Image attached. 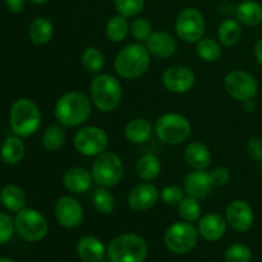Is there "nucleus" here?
Returning a JSON list of instances; mask_svg holds the SVG:
<instances>
[{"instance_id": "29", "label": "nucleus", "mask_w": 262, "mask_h": 262, "mask_svg": "<svg viewBox=\"0 0 262 262\" xmlns=\"http://www.w3.org/2000/svg\"><path fill=\"white\" fill-rule=\"evenodd\" d=\"M0 201L8 211L19 212L26 207V194L18 186L8 184L0 192Z\"/></svg>"}, {"instance_id": "32", "label": "nucleus", "mask_w": 262, "mask_h": 262, "mask_svg": "<svg viewBox=\"0 0 262 262\" xmlns=\"http://www.w3.org/2000/svg\"><path fill=\"white\" fill-rule=\"evenodd\" d=\"M197 55L207 63H215L222 58L223 49L220 43L214 38L202 37L199 42H196Z\"/></svg>"}, {"instance_id": "7", "label": "nucleus", "mask_w": 262, "mask_h": 262, "mask_svg": "<svg viewBox=\"0 0 262 262\" xmlns=\"http://www.w3.org/2000/svg\"><path fill=\"white\" fill-rule=\"evenodd\" d=\"M92 179L99 187L117 186L124 176V164L114 151H104L96 156L91 169Z\"/></svg>"}, {"instance_id": "36", "label": "nucleus", "mask_w": 262, "mask_h": 262, "mask_svg": "<svg viewBox=\"0 0 262 262\" xmlns=\"http://www.w3.org/2000/svg\"><path fill=\"white\" fill-rule=\"evenodd\" d=\"M129 32L137 42L145 43L151 36V33L154 32L152 25L147 18L137 15L129 25Z\"/></svg>"}, {"instance_id": "37", "label": "nucleus", "mask_w": 262, "mask_h": 262, "mask_svg": "<svg viewBox=\"0 0 262 262\" xmlns=\"http://www.w3.org/2000/svg\"><path fill=\"white\" fill-rule=\"evenodd\" d=\"M118 13L127 18L137 17L145 7V0H114Z\"/></svg>"}, {"instance_id": "48", "label": "nucleus", "mask_w": 262, "mask_h": 262, "mask_svg": "<svg viewBox=\"0 0 262 262\" xmlns=\"http://www.w3.org/2000/svg\"><path fill=\"white\" fill-rule=\"evenodd\" d=\"M0 262H15V261L12 260V258H9V257H2L0 258Z\"/></svg>"}, {"instance_id": "47", "label": "nucleus", "mask_w": 262, "mask_h": 262, "mask_svg": "<svg viewBox=\"0 0 262 262\" xmlns=\"http://www.w3.org/2000/svg\"><path fill=\"white\" fill-rule=\"evenodd\" d=\"M30 3H33V4H46L50 0H28Z\"/></svg>"}, {"instance_id": "49", "label": "nucleus", "mask_w": 262, "mask_h": 262, "mask_svg": "<svg viewBox=\"0 0 262 262\" xmlns=\"http://www.w3.org/2000/svg\"><path fill=\"white\" fill-rule=\"evenodd\" d=\"M260 173H261V178H262V163H261V168H260Z\"/></svg>"}, {"instance_id": "4", "label": "nucleus", "mask_w": 262, "mask_h": 262, "mask_svg": "<svg viewBox=\"0 0 262 262\" xmlns=\"http://www.w3.org/2000/svg\"><path fill=\"white\" fill-rule=\"evenodd\" d=\"M10 129L20 138L31 137L41 125V112L33 100L22 97L15 100L9 113Z\"/></svg>"}, {"instance_id": "42", "label": "nucleus", "mask_w": 262, "mask_h": 262, "mask_svg": "<svg viewBox=\"0 0 262 262\" xmlns=\"http://www.w3.org/2000/svg\"><path fill=\"white\" fill-rule=\"evenodd\" d=\"M247 154L252 160L262 163V137H252L247 142Z\"/></svg>"}, {"instance_id": "10", "label": "nucleus", "mask_w": 262, "mask_h": 262, "mask_svg": "<svg viewBox=\"0 0 262 262\" xmlns=\"http://www.w3.org/2000/svg\"><path fill=\"white\" fill-rule=\"evenodd\" d=\"M73 145L77 152L86 158H96L106 151L109 146V137L102 128L96 125L82 127L73 137Z\"/></svg>"}, {"instance_id": "45", "label": "nucleus", "mask_w": 262, "mask_h": 262, "mask_svg": "<svg viewBox=\"0 0 262 262\" xmlns=\"http://www.w3.org/2000/svg\"><path fill=\"white\" fill-rule=\"evenodd\" d=\"M253 55H255L257 63L262 66V38H260V40L255 43V48H253Z\"/></svg>"}, {"instance_id": "27", "label": "nucleus", "mask_w": 262, "mask_h": 262, "mask_svg": "<svg viewBox=\"0 0 262 262\" xmlns=\"http://www.w3.org/2000/svg\"><path fill=\"white\" fill-rule=\"evenodd\" d=\"M161 163L154 154H145L136 164V173L143 182H152L160 176Z\"/></svg>"}, {"instance_id": "21", "label": "nucleus", "mask_w": 262, "mask_h": 262, "mask_svg": "<svg viewBox=\"0 0 262 262\" xmlns=\"http://www.w3.org/2000/svg\"><path fill=\"white\" fill-rule=\"evenodd\" d=\"M77 255L83 262H101L106 255V248L99 238L84 235L77 242Z\"/></svg>"}, {"instance_id": "17", "label": "nucleus", "mask_w": 262, "mask_h": 262, "mask_svg": "<svg viewBox=\"0 0 262 262\" xmlns=\"http://www.w3.org/2000/svg\"><path fill=\"white\" fill-rule=\"evenodd\" d=\"M227 219L217 212H207L199 220L200 235L207 242L220 241L227 233Z\"/></svg>"}, {"instance_id": "2", "label": "nucleus", "mask_w": 262, "mask_h": 262, "mask_svg": "<svg viewBox=\"0 0 262 262\" xmlns=\"http://www.w3.org/2000/svg\"><path fill=\"white\" fill-rule=\"evenodd\" d=\"M151 64V54L146 45L141 42L124 46L114 59V69L119 77L124 79H136L148 71Z\"/></svg>"}, {"instance_id": "26", "label": "nucleus", "mask_w": 262, "mask_h": 262, "mask_svg": "<svg viewBox=\"0 0 262 262\" xmlns=\"http://www.w3.org/2000/svg\"><path fill=\"white\" fill-rule=\"evenodd\" d=\"M54 35V26L48 18L36 17L28 25V37L35 45H45Z\"/></svg>"}, {"instance_id": "9", "label": "nucleus", "mask_w": 262, "mask_h": 262, "mask_svg": "<svg viewBox=\"0 0 262 262\" xmlns=\"http://www.w3.org/2000/svg\"><path fill=\"white\" fill-rule=\"evenodd\" d=\"M15 233L27 242H38L48 234L49 224L40 211L35 209H23L17 212L14 219Z\"/></svg>"}, {"instance_id": "18", "label": "nucleus", "mask_w": 262, "mask_h": 262, "mask_svg": "<svg viewBox=\"0 0 262 262\" xmlns=\"http://www.w3.org/2000/svg\"><path fill=\"white\" fill-rule=\"evenodd\" d=\"M212 184L211 176L206 170H193L184 177L183 189L187 196L194 197L197 200L205 199L211 192Z\"/></svg>"}, {"instance_id": "20", "label": "nucleus", "mask_w": 262, "mask_h": 262, "mask_svg": "<svg viewBox=\"0 0 262 262\" xmlns=\"http://www.w3.org/2000/svg\"><path fill=\"white\" fill-rule=\"evenodd\" d=\"M94 182L92 174L82 166H73L69 168L63 176V184L67 191L74 194L86 193Z\"/></svg>"}, {"instance_id": "44", "label": "nucleus", "mask_w": 262, "mask_h": 262, "mask_svg": "<svg viewBox=\"0 0 262 262\" xmlns=\"http://www.w3.org/2000/svg\"><path fill=\"white\" fill-rule=\"evenodd\" d=\"M219 12H220V14L229 17V15H232L233 13L235 14V7L232 4V3H229V2L222 3V4H220V7H219Z\"/></svg>"}, {"instance_id": "19", "label": "nucleus", "mask_w": 262, "mask_h": 262, "mask_svg": "<svg viewBox=\"0 0 262 262\" xmlns=\"http://www.w3.org/2000/svg\"><path fill=\"white\" fill-rule=\"evenodd\" d=\"M148 53L158 59H168L177 50L176 38L166 31H154L145 42Z\"/></svg>"}, {"instance_id": "1", "label": "nucleus", "mask_w": 262, "mask_h": 262, "mask_svg": "<svg viewBox=\"0 0 262 262\" xmlns=\"http://www.w3.org/2000/svg\"><path fill=\"white\" fill-rule=\"evenodd\" d=\"M92 112L91 100L79 91H68L55 102L54 115L59 124L66 128L78 127L90 118Z\"/></svg>"}, {"instance_id": "13", "label": "nucleus", "mask_w": 262, "mask_h": 262, "mask_svg": "<svg viewBox=\"0 0 262 262\" xmlns=\"http://www.w3.org/2000/svg\"><path fill=\"white\" fill-rule=\"evenodd\" d=\"M161 82L173 94H186L193 89L196 74L187 66H171L164 71Z\"/></svg>"}, {"instance_id": "43", "label": "nucleus", "mask_w": 262, "mask_h": 262, "mask_svg": "<svg viewBox=\"0 0 262 262\" xmlns=\"http://www.w3.org/2000/svg\"><path fill=\"white\" fill-rule=\"evenodd\" d=\"M5 5H7L9 12L18 14V13H20L25 9L26 0H5Z\"/></svg>"}, {"instance_id": "30", "label": "nucleus", "mask_w": 262, "mask_h": 262, "mask_svg": "<svg viewBox=\"0 0 262 262\" xmlns=\"http://www.w3.org/2000/svg\"><path fill=\"white\" fill-rule=\"evenodd\" d=\"M105 33H106V37L112 42H122L123 40H125L128 33H129L128 18L119 14V13L117 15H113L107 20L106 27H105Z\"/></svg>"}, {"instance_id": "46", "label": "nucleus", "mask_w": 262, "mask_h": 262, "mask_svg": "<svg viewBox=\"0 0 262 262\" xmlns=\"http://www.w3.org/2000/svg\"><path fill=\"white\" fill-rule=\"evenodd\" d=\"M243 109L246 110V112H253V110L256 109V104L253 102V100H250V101H246L243 102Z\"/></svg>"}, {"instance_id": "28", "label": "nucleus", "mask_w": 262, "mask_h": 262, "mask_svg": "<svg viewBox=\"0 0 262 262\" xmlns=\"http://www.w3.org/2000/svg\"><path fill=\"white\" fill-rule=\"evenodd\" d=\"M242 25L239 23V20L233 19V18L224 19L217 28V38H219L220 43L227 48L237 45L242 37Z\"/></svg>"}, {"instance_id": "41", "label": "nucleus", "mask_w": 262, "mask_h": 262, "mask_svg": "<svg viewBox=\"0 0 262 262\" xmlns=\"http://www.w3.org/2000/svg\"><path fill=\"white\" fill-rule=\"evenodd\" d=\"M211 181L214 187H224L229 183L230 181V170L225 166H216L210 171Z\"/></svg>"}, {"instance_id": "40", "label": "nucleus", "mask_w": 262, "mask_h": 262, "mask_svg": "<svg viewBox=\"0 0 262 262\" xmlns=\"http://www.w3.org/2000/svg\"><path fill=\"white\" fill-rule=\"evenodd\" d=\"M14 230V220L8 214L0 211V245L9 242Z\"/></svg>"}, {"instance_id": "31", "label": "nucleus", "mask_w": 262, "mask_h": 262, "mask_svg": "<svg viewBox=\"0 0 262 262\" xmlns=\"http://www.w3.org/2000/svg\"><path fill=\"white\" fill-rule=\"evenodd\" d=\"M66 143V132L63 125H50L41 136V145L48 151H58Z\"/></svg>"}, {"instance_id": "8", "label": "nucleus", "mask_w": 262, "mask_h": 262, "mask_svg": "<svg viewBox=\"0 0 262 262\" xmlns=\"http://www.w3.org/2000/svg\"><path fill=\"white\" fill-rule=\"evenodd\" d=\"M199 229L192 223L177 222L168 228L164 235V243L170 252L184 255L193 250L199 242Z\"/></svg>"}, {"instance_id": "11", "label": "nucleus", "mask_w": 262, "mask_h": 262, "mask_svg": "<svg viewBox=\"0 0 262 262\" xmlns=\"http://www.w3.org/2000/svg\"><path fill=\"white\" fill-rule=\"evenodd\" d=\"M176 33L181 40L188 43H196L204 37L205 17L197 8H186L178 14L176 19Z\"/></svg>"}, {"instance_id": "23", "label": "nucleus", "mask_w": 262, "mask_h": 262, "mask_svg": "<svg viewBox=\"0 0 262 262\" xmlns=\"http://www.w3.org/2000/svg\"><path fill=\"white\" fill-rule=\"evenodd\" d=\"M155 132L152 123L146 118H135L129 120L124 128V136L130 143L141 145L147 142Z\"/></svg>"}, {"instance_id": "33", "label": "nucleus", "mask_w": 262, "mask_h": 262, "mask_svg": "<svg viewBox=\"0 0 262 262\" xmlns=\"http://www.w3.org/2000/svg\"><path fill=\"white\" fill-rule=\"evenodd\" d=\"M92 204L97 212L102 215H109L115 209V197L109 188L99 187L92 193Z\"/></svg>"}, {"instance_id": "15", "label": "nucleus", "mask_w": 262, "mask_h": 262, "mask_svg": "<svg viewBox=\"0 0 262 262\" xmlns=\"http://www.w3.org/2000/svg\"><path fill=\"white\" fill-rule=\"evenodd\" d=\"M225 219L228 224L237 232H248L255 222L252 206L245 200H234L227 206Z\"/></svg>"}, {"instance_id": "25", "label": "nucleus", "mask_w": 262, "mask_h": 262, "mask_svg": "<svg viewBox=\"0 0 262 262\" xmlns=\"http://www.w3.org/2000/svg\"><path fill=\"white\" fill-rule=\"evenodd\" d=\"M25 143L22 138L18 136H10L4 142L2 143L0 147V158L8 165H17L22 161L25 156Z\"/></svg>"}, {"instance_id": "5", "label": "nucleus", "mask_w": 262, "mask_h": 262, "mask_svg": "<svg viewBox=\"0 0 262 262\" xmlns=\"http://www.w3.org/2000/svg\"><path fill=\"white\" fill-rule=\"evenodd\" d=\"M147 252L146 241L133 233L118 235L106 248L110 262H143L147 257Z\"/></svg>"}, {"instance_id": "6", "label": "nucleus", "mask_w": 262, "mask_h": 262, "mask_svg": "<svg viewBox=\"0 0 262 262\" xmlns=\"http://www.w3.org/2000/svg\"><path fill=\"white\" fill-rule=\"evenodd\" d=\"M156 137L163 143L176 146L183 143L191 136V122L179 113H165L154 124Z\"/></svg>"}, {"instance_id": "24", "label": "nucleus", "mask_w": 262, "mask_h": 262, "mask_svg": "<svg viewBox=\"0 0 262 262\" xmlns=\"http://www.w3.org/2000/svg\"><path fill=\"white\" fill-rule=\"evenodd\" d=\"M235 17L241 25L258 26L262 22V4L256 0H245L235 7Z\"/></svg>"}, {"instance_id": "50", "label": "nucleus", "mask_w": 262, "mask_h": 262, "mask_svg": "<svg viewBox=\"0 0 262 262\" xmlns=\"http://www.w3.org/2000/svg\"><path fill=\"white\" fill-rule=\"evenodd\" d=\"M101 262H106V261H101ZM110 262V261H109Z\"/></svg>"}, {"instance_id": "12", "label": "nucleus", "mask_w": 262, "mask_h": 262, "mask_svg": "<svg viewBox=\"0 0 262 262\" xmlns=\"http://www.w3.org/2000/svg\"><path fill=\"white\" fill-rule=\"evenodd\" d=\"M224 89L230 97L241 102L250 101L258 92V83L248 72L235 69L227 73L224 78Z\"/></svg>"}, {"instance_id": "22", "label": "nucleus", "mask_w": 262, "mask_h": 262, "mask_svg": "<svg viewBox=\"0 0 262 262\" xmlns=\"http://www.w3.org/2000/svg\"><path fill=\"white\" fill-rule=\"evenodd\" d=\"M184 160L193 170H206L211 164V151L202 142H191L184 150Z\"/></svg>"}, {"instance_id": "38", "label": "nucleus", "mask_w": 262, "mask_h": 262, "mask_svg": "<svg viewBox=\"0 0 262 262\" xmlns=\"http://www.w3.org/2000/svg\"><path fill=\"white\" fill-rule=\"evenodd\" d=\"M252 260V252L250 247L241 243H235L228 247L225 251V261L227 262H251Z\"/></svg>"}, {"instance_id": "3", "label": "nucleus", "mask_w": 262, "mask_h": 262, "mask_svg": "<svg viewBox=\"0 0 262 262\" xmlns=\"http://www.w3.org/2000/svg\"><path fill=\"white\" fill-rule=\"evenodd\" d=\"M91 101L100 112L110 113L120 105L123 97L122 83L109 73H97L90 84Z\"/></svg>"}, {"instance_id": "35", "label": "nucleus", "mask_w": 262, "mask_h": 262, "mask_svg": "<svg viewBox=\"0 0 262 262\" xmlns=\"http://www.w3.org/2000/svg\"><path fill=\"white\" fill-rule=\"evenodd\" d=\"M178 214L184 222L193 223L199 222L200 217L202 216V206L200 204V201L194 197L191 196H184V199L182 200L178 204Z\"/></svg>"}, {"instance_id": "34", "label": "nucleus", "mask_w": 262, "mask_h": 262, "mask_svg": "<svg viewBox=\"0 0 262 262\" xmlns=\"http://www.w3.org/2000/svg\"><path fill=\"white\" fill-rule=\"evenodd\" d=\"M83 68L90 73H100L105 66V55L100 49L89 46L83 50L81 56Z\"/></svg>"}, {"instance_id": "16", "label": "nucleus", "mask_w": 262, "mask_h": 262, "mask_svg": "<svg viewBox=\"0 0 262 262\" xmlns=\"http://www.w3.org/2000/svg\"><path fill=\"white\" fill-rule=\"evenodd\" d=\"M160 192L150 182H142L129 191L127 197L128 206L135 211H147L158 204Z\"/></svg>"}, {"instance_id": "39", "label": "nucleus", "mask_w": 262, "mask_h": 262, "mask_svg": "<svg viewBox=\"0 0 262 262\" xmlns=\"http://www.w3.org/2000/svg\"><path fill=\"white\" fill-rule=\"evenodd\" d=\"M184 196H186L184 189L177 184L164 187L160 191V199L169 206H178V204L184 199Z\"/></svg>"}, {"instance_id": "14", "label": "nucleus", "mask_w": 262, "mask_h": 262, "mask_svg": "<svg viewBox=\"0 0 262 262\" xmlns=\"http://www.w3.org/2000/svg\"><path fill=\"white\" fill-rule=\"evenodd\" d=\"M56 222L64 228H76L82 223L84 211L82 205L74 197L61 196L54 206Z\"/></svg>"}]
</instances>
